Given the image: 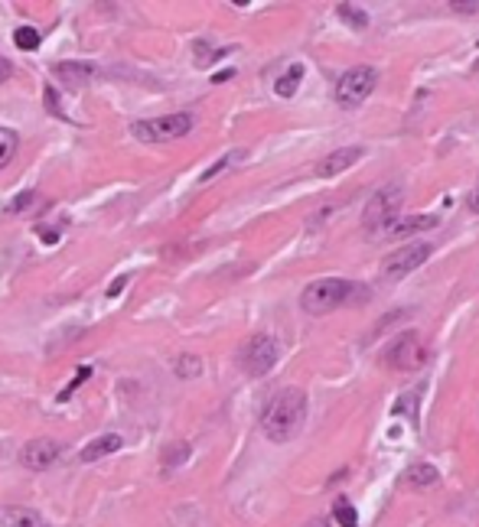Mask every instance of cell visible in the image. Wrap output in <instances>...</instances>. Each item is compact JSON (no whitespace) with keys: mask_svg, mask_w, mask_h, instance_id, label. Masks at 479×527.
I'll return each mask as SVG.
<instances>
[{"mask_svg":"<svg viewBox=\"0 0 479 527\" xmlns=\"http://www.w3.org/2000/svg\"><path fill=\"white\" fill-rule=\"evenodd\" d=\"M307 394L300 388H284L278 391L271 404L264 407L261 414V430H264V437L271 443H290V439L297 437L303 423H307Z\"/></svg>","mask_w":479,"mask_h":527,"instance_id":"obj_1","label":"cell"},{"mask_svg":"<svg viewBox=\"0 0 479 527\" xmlns=\"http://www.w3.org/2000/svg\"><path fill=\"white\" fill-rule=\"evenodd\" d=\"M356 299H369V287H362L356 280H342V277H323L313 280L310 287H303V297H300V309L307 316H326L333 309L349 306Z\"/></svg>","mask_w":479,"mask_h":527,"instance_id":"obj_2","label":"cell"},{"mask_svg":"<svg viewBox=\"0 0 479 527\" xmlns=\"http://www.w3.org/2000/svg\"><path fill=\"white\" fill-rule=\"evenodd\" d=\"M192 130V114L190 111H173V114H163V118L153 120H137L130 124V134L144 143H163V140H180Z\"/></svg>","mask_w":479,"mask_h":527,"instance_id":"obj_3","label":"cell"},{"mask_svg":"<svg viewBox=\"0 0 479 527\" xmlns=\"http://www.w3.org/2000/svg\"><path fill=\"white\" fill-rule=\"evenodd\" d=\"M375 85H379V69L356 66V69H349L336 81V91H333V95H336V105H340L342 111H356L362 101L375 91Z\"/></svg>","mask_w":479,"mask_h":527,"instance_id":"obj_4","label":"cell"},{"mask_svg":"<svg viewBox=\"0 0 479 527\" xmlns=\"http://www.w3.org/2000/svg\"><path fill=\"white\" fill-rule=\"evenodd\" d=\"M398 209H401V190L398 186H385L369 199L365 212H362V225L369 235H385V231L398 221Z\"/></svg>","mask_w":479,"mask_h":527,"instance_id":"obj_5","label":"cell"},{"mask_svg":"<svg viewBox=\"0 0 479 527\" xmlns=\"http://www.w3.org/2000/svg\"><path fill=\"white\" fill-rule=\"evenodd\" d=\"M278 355H280V345L278 338L264 336V332H258V336H251L245 345H241L239 352V365L245 375H251V378H264L274 365H278Z\"/></svg>","mask_w":479,"mask_h":527,"instance_id":"obj_6","label":"cell"},{"mask_svg":"<svg viewBox=\"0 0 479 527\" xmlns=\"http://www.w3.org/2000/svg\"><path fill=\"white\" fill-rule=\"evenodd\" d=\"M428 361V345L418 332H401L398 338H391L385 345V365L391 371H418Z\"/></svg>","mask_w":479,"mask_h":527,"instance_id":"obj_7","label":"cell"},{"mask_svg":"<svg viewBox=\"0 0 479 527\" xmlns=\"http://www.w3.org/2000/svg\"><path fill=\"white\" fill-rule=\"evenodd\" d=\"M430 254H434V248H430V244H424V241H411V244H401V248H395L389 258L381 260V277H385V280L408 277V274H414L420 264H428Z\"/></svg>","mask_w":479,"mask_h":527,"instance_id":"obj_8","label":"cell"},{"mask_svg":"<svg viewBox=\"0 0 479 527\" xmlns=\"http://www.w3.org/2000/svg\"><path fill=\"white\" fill-rule=\"evenodd\" d=\"M59 456H62V446L56 439H46V437L30 439V443L20 449V462L30 469V472H43V469L56 466Z\"/></svg>","mask_w":479,"mask_h":527,"instance_id":"obj_9","label":"cell"},{"mask_svg":"<svg viewBox=\"0 0 479 527\" xmlns=\"http://www.w3.org/2000/svg\"><path fill=\"white\" fill-rule=\"evenodd\" d=\"M52 75L66 85V89H85L91 79H95V62H75V59H66L59 62Z\"/></svg>","mask_w":479,"mask_h":527,"instance_id":"obj_10","label":"cell"},{"mask_svg":"<svg viewBox=\"0 0 479 527\" xmlns=\"http://www.w3.org/2000/svg\"><path fill=\"white\" fill-rule=\"evenodd\" d=\"M0 527H50L46 517L23 505H0Z\"/></svg>","mask_w":479,"mask_h":527,"instance_id":"obj_11","label":"cell"},{"mask_svg":"<svg viewBox=\"0 0 479 527\" xmlns=\"http://www.w3.org/2000/svg\"><path fill=\"white\" fill-rule=\"evenodd\" d=\"M362 159V147H342V150H333L326 159H319L317 173L319 176H340L342 169L356 167Z\"/></svg>","mask_w":479,"mask_h":527,"instance_id":"obj_12","label":"cell"},{"mask_svg":"<svg viewBox=\"0 0 479 527\" xmlns=\"http://www.w3.org/2000/svg\"><path fill=\"white\" fill-rule=\"evenodd\" d=\"M121 446H124V439H121L118 433H101V437H95L89 446L82 449L79 459H82V462H98V459L111 456V453H118Z\"/></svg>","mask_w":479,"mask_h":527,"instance_id":"obj_13","label":"cell"},{"mask_svg":"<svg viewBox=\"0 0 479 527\" xmlns=\"http://www.w3.org/2000/svg\"><path fill=\"white\" fill-rule=\"evenodd\" d=\"M437 229V215H411V219H398L385 235L391 238H408V235H418V231Z\"/></svg>","mask_w":479,"mask_h":527,"instance_id":"obj_14","label":"cell"},{"mask_svg":"<svg viewBox=\"0 0 479 527\" xmlns=\"http://www.w3.org/2000/svg\"><path fill=\"white\" fill-rule=\"evenodd\" d=\"M404 478H408V485H418V488H430L440 482V472L430 462H414V466L404 469Z\"/></svg>","mask_w":479,"mask_h":527,"instance_id":"obj_15","label":"cell"},{"mask_svg":"<svg viewBox=\"0 0 479 527\" xmlns=\"http://www.w3.org/2000/svg\"><path fill=\"white\" fill-rule=\"evenodd\" d=\"M303 81V66L300 62H294L284 75H280L278 81H274V91H278L280 98H294V91H297V85Z\"/></svg>","mask_w":479,"mask_h":527,"instance_id":"obj_16","label":"cell"},{"mask_svg":"<svg viewBox=\"0 0 479 527\" xmlns=\"http://www.w3.org/2000/svg\"><path fill=\"white\" fill-rule=\"evenodd\" d=\"M336 13H340V20L352 30H365L369 27V13L356 7V4H336Z\"/></svg>","mask_w":479,"mask_h":527,"instance_id":"obj_17","label":"cell"},{"mask_svg":"<svg viewBox=\"0 0 479 527\" xmlns=\"http://www.w3.org/2000/svg\"><path fill=\"white\" fill-rule=\"evenodd\" d=\"M40 205V192H20V196H13L7 205H4V215H23V212H30Z\"/></svg>","mask_w":479,"mask_h":527,"instance_id":"obj_18","label":"cell"},{"mask_svg":"<svg viewBox=\"0 0 479 527\" xmlns=\"http://www.w3.org/2000/svg\"><path fill=\"white\" fill-rule=\"evenodd\" d=\"M20 147V134L13 128H0V167H7Z\"/></svg>","mask_w":479,"mask_h":527,"instance_id":"obj_19","label":"cell"},{"mask_svg":"<svg viewBox=\"0 0 479 527\" xmlns=\"http://www.w3.org/2000/svg\"><path fill=\"white\" fill-rule=\"evenodd\" d=\"M173 371L180 375V378H200L202 375V359L200 355H177V361H173Z\"/></svg>","mask_w":479,"mask_h":527,"instance_id":"obj_20","label":"cell"},{"mask_svg":"<svg viewBox=\"0 0 479 527\" xmlns=\"http://www.w3.org/2000/svg\"><path fill=\"white\" fill-rule=\"evenodd\" d=\"M13 43H17V50H23V52H36L40 50L43 36H40V30H33V27H17V30H13Z\"/></svg>","mask_w":479,"mask_h":527,"instance_id":"obj_21","label":"cell"},{"mask_svg":"<svg viewBox=\"0 0 479 527\" xmlns=\"http://www.w3.org/2000/svg\"><path fill=\"white\" fill-rule=\"evenodd\" d=\"M239 159H245V150H232V153H225V157H222V159H216V163H212V167L206 169V173H202V176H200V182H209V180H216V176H219V173H225V169H229L232 163H239Z\"/></svg>","mask_w":479,"mask_h":527,"instance_id":"obj_22","label":"cell"},{"mask_svg":"<svg viewBox=\"0 0 479 527\" xmlns=\"http://www.w3.org/2000/svg\"><path fill=\"white\" fill-rule=\"evenodd\" d=\"M190 453H192L190 443H173V446H167V453H163V472H173L180 462L190 459Z\"/></svg>","mask_w":479,"mask_h":527,"instance_id":"obj_23","label":"cell"},{"mask_svg":"<svg viewBox=\"0 0 479 527\" xmlns=\"http://www.w3.org/2000/svg\"><path fill=\"white\" fill-rule=\"evenodd\" d=\"M333 517H336V524H340V527H356V524H359V515H356V508H352L346 498H336V505H333Z\"/></svg>","mask_w":479,"mask_h":527,"instance_id":"obj_24","label":"cell"},{"mask_svg":"<svg viewBox=\"0 0 479 527\" xmlns=\"http://www.w3.org/2000/svg\"><path fill=\"white\" fill-rule=\"evenodd\" d=\"M89 378H91V368H89V365H85V368L75 371V378H72L69 384H66V388L59 391V398H56V400H59V404H66V400H69L72 394H75V391H79L82 384H85V381H89Z\"/></svg>","mask_w":479,"mask_h":527,"instance_id":"obj_25","label":"cell"},{"mask_svg":"<svg viewBox=\"0 0 479 527\" xmlns=\"http://www.w3.org/2000/svg\"><path fill=\"white\" fill-rule=\"evenodd\" d=\"M43 101H46V111H50L52 118L66 120V114H62V105H59V95H56V89H52V85H46V89H43Z\"/></svg>","mask_w":479,"mask_h":527,"instance_id":"obj_26","label":"cell"},{"mask_svg":"<svg viewBox=\"0 0 479 527\" xmlns=\"http://www.w3.org/2000/svg\"><path fill=\"white\" fill-rule=\"evenodd\" d=\"M128 280H130V274H121V277H114V280H111V287H108V297H118L121 290L128 287Z\"/></svg>","mask_w":479,"mask_h":527,"instance_id":"obj_27","label":"cell"},{"mask_svg":"<svg viewBox=\"0 0 479 527\" xmlns=\"http://www.w3.org/2000/svg\"><path fill=\"white\" fill-rule=\"evenodd\" d=\"M11 75H13V66H11L7 59H0V85L11 79Z\"/></svg>","mask_w":479,"mask_h":527,"instance_id":"obj_28","label":"cell"},{"mask_svg":"<svg viewBox=\"0 0 479 527\" xmlns=\"http://www.w3.org/2000/svg\"><path fill=\"white\" fill-rule=\"evenodd\" d=\"M450 7H453V11H463V13L479 11V4H476V0H473V4H469V0H467V4H450Z\"/></svg>","mask_w":479,"mask_h":527,"instance_id":"obj_29","label":"cell"},{"mask_svg":"<svg viewBox=\"0 0 479 527\" xmlns=\"http://www.w3.org/2000/svg\"><path fill=\"white\" fill-rule=\"evenodd\" d=\"M469 212H479V182H476V190L469 192Z\"/></svg>","mask_w":479,"mask_h":527,"instance_id":"obj_30","label":"cell"},{"mask_svg":"<svg viewBox=\"0 0 479 527\" xmlns=\"http://www.w3.org/2000/svg\"><path fill=\"white\" fill-rule=\"evenodd\" d=\"M40 235L43 241H50V244H56V238H59V231H52V229H40Z\"/></svg>","mask_w":479,"mask_h":527,"instance_id":"obj_31","label":"cell"}]
</instances>
